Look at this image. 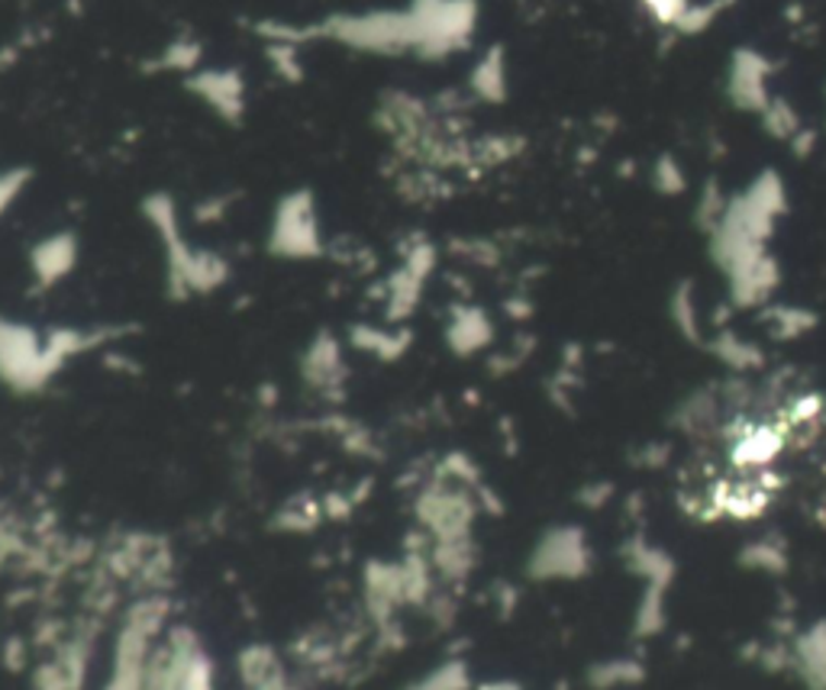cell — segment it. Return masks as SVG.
<instances>
[{"label":"cell","mask_w":826,"mask_h":690,"mask_svg":"<svg viewBox=\"0 0 826 690\" xmlns=\"http://www.w3.org/2000/svg\"><path fill=\"white\" fill-rule=\"evenodd\" d=\"M723 394H717L714 388H701L691 397L681 400V406L675 410V423L681 432H711L721 419Z\"/></svg>","instance_id":"obj_22"},{"label":"cell","mask_w":826,"mask_h":690,"mask_svg":"<svg viewBox=\"0 0 826 690\" xmlns=\"http://www.w3.org/2000/svg\"><path fill=\"white\" fill-rule=\"evenodd\" d=\"M614 485L611 481H591V485H585L581 493H578V500L588 506V510H601V506H608L611 503V497H614Z\"/></svg>","instance_id":"obj_37"},{"label":"cell","mask_w":826,"mask_h":690,"mask_svg":"<svg viewBox=\"0 0 826 690\" xmlns=\"http://www.w3.org/2000/svg\"><path fill=\"white\" fill-rule=\"evenodd\" d=\"M595 568V549L578 523L549 526L526 555V578L539 585L581 581Z\"/></svg>","instance_id":"obj_5"},{"label":"cell","mask_w":826,"mask_h":690,"mask_svg":"<svg viewBox=\"0 0 826 690\" xmlns=\"http://www.w3.org/2000/svg\"><path fill=\"white\" fill-rule=\"evenodd\" d=\"M781 288V262L775 259V252L759 255L755 262L742 265L739 272H733L726 278V294L729 306L736 310H762L768 306Z\"/></svg>","instance_id":"obj_10"},{"label":"cell","mask_w":826,"mask_h":690,"mask_svg":"<svg viewBox=\"0 0 826 690\" xmlns=\"http://www.w3.org/2000/svg\"><path fill=\"white\" fill-rule=\"evenodd\" d=\"M649 181L662 198H681L688 191V172L681 168V162L668 152H662L652 168H649Z\"/></svg>","instance_id":"obj_27"},{"label":"cell","mask_w":826,"mask_h":690,"mask_svg":"<svg viewBox=\"0 0 826 690\" xmlns=\"http://www.w3.org/2000/svg\"><path fill=\"white\" fill-rule=\"evenodd\" d=\"M446 342L462 359L478 355L495 342V323L481 306L455 303L452 313H449V323H446Z\"/></svg>","instance_id":"obj_13"},{"label":"cell","mask_w":826,"mask_h":690,"mask_svg":"<svg viewBox=\"0 0 826 690\" xmlns=\"http://www.w3.org/2000/svg\"><path fill=\"white\" fill-rule=\"evenodd\" d=\"M668 588H652V585H642V597H639V606H636V616H633V632L639 639H649V636H659L668 623Z\"/></svg>","instance_id":"obj_25"},{"label":"cell","mask_w":826,"mask_h":690,"mask_svg":"<svg viewBox=\"0 0 826 690\" xmlns=\"http://www.w3.org/2000/svg\"><path fill=\"white\" fill-rule=\"evenodd\" d=\"M726 200H729V195H723L717 178L704 181V188H701V195H698V206H694V223H698V229H701L704 236H711L714 226L721 223L723 210H726Z\"/></svg>","instance_id":"obj_29"},{"label":"cell","mask_w":826,"mask_h":690,"mask_svg":"<svg viewBox=\"0 0 826 690\" xmlns=\"http://www.w3.org/2000/svg\"><path fill=\"white\" fill-rule=\"evenodd\" d=\"M468 91L481 103H504L511 95V68H508V52L504 46H491L478 55L472 75H468Z\"/></svg>","instance_id":"obj_15"},{"label":"cell","mask_w":826,"mask_h":690,"mask_svg":"<svg viewBox=\"0 0 826 690\" xmlns=\"http://www.w3.org/2000/svg\"><path fill=\"white\" fill-rule=\"evenodd\" d=\"M759 319L765 323L768 336L778 339V342H791V339H801L808 333L817 329L821 316L811 310V306H798V303H768L759 310Z\"/></svg>","instance_id":"obj_18"},{"label":"cell","mask_w":826,"mask_h":690,"mask_svg":"<svg viewBox=\"0 0 826 690\" xmlns=\"http://www.w3.org/2000/svg\"><path fill=\"white\" fill-rule=\"evenodd\" d=\"M781 449H785V436L768 423H755L736 436L729 459L739 468H768L781 455Z\"/></svg>","instance_id":"obj_16"},{"label":"cell","mask_w":826,"mask_h":690,"mask_svg":"<svg viewBox=\"0 0 826 690\" xmlns=\"http://www.w3.org/2000/svg\"><path fill=\"white\" fill-rule=\"evenodd\" d=\"M824 413V397L821 394H801L791 400V406H788V416H791V423H814L817 416Z\"/></svg>","instance_id":"obj_36"},{"label":"cell","mask_w":826,"mask_h":690,"mask_svg":"<svg viewBox=\"0 0 826 690\" xmlns=\"http://www.w3.org/2000/svg\"><path fill=\"white\" fill-rule=\"evenodd\" d=\"M29 181H33V168H26V165L0 172V216L23 198V191L29 188Z\"/></svg>","instance_id":"obj_34"},{"label":"cell","mask_w":826,"mask_h":690,"mask_svg":"<svg viewBox=\"0 0 826 690\" xmlns=\"http://www.w3.org/2000/svg\"><path fill=\"white\" fill-rule=\"evenodd\" d=\"M620 559L623 565L629 568V575H636L642 585H652V588H668L675 585L678 578V562L668 549H662L659 542L646 539L642 532H633L623 549H620Z\"/></svg>","instance_id":"obj_11"},{"label":"cell","mask_w":826,"mask_h":690,"mask_svg":"<svg viewBox=\"0 0 826 690\" xmlns=\"http://www.w3.org/2000/svg\"><path fill=\"white\" fill-rule=\"evenodd\" d=\"M739 565L749 568V572H759V575H772V578H781L788 572V549L781 539L775 536H762V539H752L749 545H742L739 552Z\"/></svg>","instance_id":"obj_24"},{"label":"cell","mask_w":826,"mask_h":690,"mask_svg":"<svg viewBox=\"0 0 826 690\" xmlns=\"http://www.w3.org/2000/svg\"><path fill=\"white\" fill-rule=\"evenodd\" d=\"M691 3L694 0H639V7L649 13V20H655L662 29H672V33L681 23V16L688 13Z\"/></svg>","instance_id":"obj_33"},{"label":"cell","mask_w":826,"mask_h":690,"mask_svg":"<svg viewBox=\"0 0 826 690\" xmlns=\"http://www.w3.org/2000/svg\"><path fill=\"white\" fill-rule=\"evenodd\" d=\"M788 213V185L775 168H762L742 191L729 195L721 223L708 236L711 262L723 278L772 252L768 242Z\"/></svg>","instance_id":"obj_1"},{"label":"cell","mask_w":826,"mask_h":690,"mask_svg":"<svg viewBox=\"0 0 826 690\" xmlns=\"http://www.w3.org/2000/svg\"><path fill=\"white\" fill-rule=\"evenodd\" d=\"M185 88L201 100L206 110H213L223 123L229 126L242 123L249 88L239 68H198L185 78Z\"/></svg>","instance_id":"obj_9"},{"label":"cell","mask_w":826,"mask_h":690,"mask_svg":"<svg viewBox=\"0 0 826 690\" xmlns=\"http://www.w3.org/2000/svg\"><path fill=\"white\" fill-rule=\"evenodd\" d=\"M791 152L798 155V159H811L814 155V149H817V129H811V126H804L791 142Z\"/></svg>","instance_id":"obj_38"},{"label":"cell","mask_w":826,"mask_h":690,"mask_svg":"<svg viewBox=\"0 0 826 690\" xmlns=\"http://www.w3.org/2000/svg\"><path fill=\"white\" fill-rule=\"evenodd\" d=\"M408 690H468V668L465 662H446Z\"/></svg>","instance_id":"obj_31"},{"label":"cell","mask_w":826,"mask_h":690,"mask_svg":"<svg viewBox=\"0 0 826 690\" xmlns=\"http://www.w3.org/2000/svg\"><path fill=\"white\" fill-rule=\"evenodd\" d=\"M729 7H733V0H698V3L688 7V13L675 26V33L678 36H701V33H708L721 20Z\"/></svg>","instance_id":"obj_28"},{"label":"cell","mask_w":826,"mask_h":690,"mask_svg":"<svg viewBox=\"0 0 826 690\" xmlns=\"http://www.w3.org/2000/svg\"><path fill=\"white\" fill-rule=\"evenodd\" d=\"M772 78H775V62L752 46H739V49H733V55L726 62L723 95L736 110L759 116L765 110V103L775 98Z\"/></svg>","instance_id":"obj_8"},{"label":"cell","mask_w":826,"mask_h":690,"mask_svg":"<svg viewBox=\"0 0 826 690\" xmlns=\"http://www.w3.org/2000/svg\"><path fill=\"white\" fill-rule=\"evenodd\" d=\"M598 681V688H617V685H633L642 678V668L639 662L633 658H614V662H604L601 668H595L591 675Z\"/></svg>","instance_id":"obj_32"},{"label":"cell","mask_w":826,"mask_h":690,"mask_svg":"<svg viewBox=\"0 0 826 690\" xmlns=\"http://www.w3.org/2000/svg\"><path fill=\"white\" fill-rule=\"evenodd\" d=\"M268 252L288 262H310L326 252L313 191L298 188L278 200L268 226Z\"/></svg>","instance_id":"obj_6"},{"label":"cell","mask_w":826,"mask_h":690,"mask_svg":"<svg viewBox=\"0 0 826 690\" xmlns=\"http://www.w3.org/2000/svg\"><path fill=\"white\" fill-rule=\"evenodd\" d=\"M668 319L678 329V336L691 346H704V329H701V303H698V288L694 281H678L668 294Z\"/></svg>","instance_id":"obj_20"},{"label":"cell","mask_w":826,"mask_h":690,"mask_svg":"<svg viewBox=\"0 0 826 690\" xmlns=\"http://www.w3.org/2000/svg\"><path fill=\"white\" fill-rule=\"evenodd\" d=\"M304 381L316 391H333L346 381V359H342V342L333 333H316L301 359Z\"/></svg>","instance_id":"obj_14"},{"label":"cell","mask_w":826,"mask_h":690,"mask_svg":"<svg viewBox=\"0 0 826 690\" xmlns=\"http://www.w3.org/2000/svg\"><path fill=\"white\" fill-rule=\"evenodd\" d=\"M349 342L368 355H378L385 362L401 359L411 346V333L408 329H381V326H355L349 333Z\"/></svg>","instance_id":"obj_23"},{"label":"cell","mask_w":826,"mask_h":690,"mask_svg":"<svg viewBox=\"0 0 826 690\" xmlns=\"http://www.w3.org/2000/svg\"><path fill=\"white\" fill-rule=\"evenodd\" d=\"M178 690H213V668H210V658L198 649L185 668V678H182V688Z\"/></svg>","instance_id":"obj_35"},{"label":"cell","mask_w":826,"mask_h":690,"mask_svg":"<svg viewBox=\"0 0 826 690\" xmlns=\"http://www.w3.org/2000/svg\"><path fill=\"white\" fill-rule=\"evenodd\" d=\"M75 265H78V236L68 229L39 239L29 252V272L42 291L65 281L75 272Z\"/></svg>","instance_id":"obj_12"},{"label":"cell","mask_w":826,"mask_h":690,"mask_svg":"<svg viewBox=\"0 0 826 690\" xmlns=\"http://www.w3.org/2000/svg\"><path fill=\"white\" fill-rule=\"evenodd\" d=\"M794 662L804 681L814 690H826V619L811 623L794 645Z\"/></svg>","instance_id":"obj_21"},{"label":"cell","mask_w":826,"mask_h":690,"mask_svg":"<svg viewBox=\"0 0 826 690\" xmlns=\"http://www.w3.org/2000/svg\"><path fill=\"white\" fill-rule=\"evenodd\" d=\"M107 333L101 329H52L39 333L26 323L0 316V381L20 394L42 391L68 359L101 346Z\"/></svg>","instance_id":"obj_2"},{"label":"cell","mask_w":826,"mask_h":690,"mask_svg":"<svg viewBox=\"0 0 826 690\" xmlns=\"http://www.w3.org/2000/svg\"><path fill=\"white\" fill-rule=\"evenodd\" d=\"M146 219L152 223L162 252H165V291L172 300H188L223 288L229 281V262L220 252L198 249L185 239L178 223V206L172 195H149L142 203Z\"/></svg>","instance_id":"obj_3"},{"label":"cell","mask_w":826,"mask_h":690,"mask_svg":"<svg viewBox=\"0 0 826 690\" xmlns=\"http://www.w3.org/2000/svg\"><path fill=\"white\" fill-rule=\"evenodd\" d=\"M704 349L733 375H755V372L765 368V352L755 342H749L739 333H733V329H723L714 339H708Z\"/></svg>","instance_id":"obj_17"},{"label":"cell","mask_w":826,"mask_h":690,"mask_svg":"<svg viewBox=\"0 0 826 690\" xmlns=\"http://www.w3.org/2000/svg\"><path fill=\"white\" fill-rule=\"evenodd\" d=\"M478 510H481L478 497L468 491L465 485H459V481L426 488L423 497H420V503H416L423 532L433 539V545L472 539V526H475Z\"/></svg>","instance_id":"obj_7"},{"label":"cell","mask_w":826,"mask_h":690,"mask_svg":"<svg viewBox=\"0 0 826 690\" xmlns=\"http://www.w3.org/2000/svg\"><path fill=\"white\" fill-rule=\"evenodd\" d=\"M765 506H768V493L759 491V488H736L721 500L723 513H729L736 519H755Z\"/></svg>","instance_id":"obj_30"},{"label":"cell","mask_w":826,"mask_h":690,"mask_svg":"<svg viewBox=\"0 0 826 690\" xmlns=\"http://www.w3.org/2000/svg\"><path fill=\"white\" fill-rule=\"evenodd\" d=\"M759 120H762V129H765L772 139L785 142V146L804 129V120H801L798 106L788 98H781V95H775V98L765 103V110L759 113Z\"/></svg>","instance_id":"obj_26"},{"label":"cell","mask_w":826,"mask_h":690,"mask_svg":"<svg viewBox=\"0 0 826 690\" xmlns=\"http://www.w3.org/2000/svg\"><path fill=\"white\" fill-rule=\"evenodd\" d=\"M416 29H420V55L426 62L449 59L465 52L475 42L481 7L478 0H411Z\"/></svg>","instance_id":"obj_4"},{"label":"cell","mask_w":826,"mask_h":690,"mask_svg":"<svg viewBox=\"0 0 826 690\" xmlns=\"http://www.w3.org/2000/svg\"><path fill=\"white\" fill-rule=\"evenodd\" d=\"M478 690H520L514 681H488V685H481Z\"/></svg>","instance_id":"obj_39"},{"label":"cell","mask_w":826,"mask_h":690,"mask_svg":"<svg viewBox=\"0 0 826 690\" xmlns=\"http://www.w3.org/2000/svg\"><path fill=\"white\" fill-rule=\"evenodd\" d=\"M201 62H204V46H201V39L182 33V36H175L165 49H159L149 62H142V72H149V75H165V72H172V75H185V78H188L191 72L201 68Z\"/></svg>","instance_id":"obj_19"}]
</instances>
